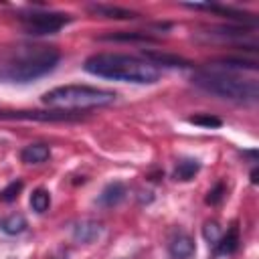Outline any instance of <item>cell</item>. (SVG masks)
<instances>
[{"label": "cell", "mask_w": 259, "mask_h": 259, "mask_svg": "<svg viewBox=\"0 0 259 259\" xmlns=\"http://www.w3.org/2000/svg\"><path fill=\"white\" fill-rule=\"evenodd\" d=\"M83 69L95 77H105L113 81L152 85L160 79V69L148 63L146 59H138L132 55L119 53H97L85 59Z\"/></svg>", "instance_id": "6da1fadb"}, {"label": "cell", "mask_w": 259, "mask_h": 259, "mask_svg": "<svg viewBox=\"0 0 259 259\" xmlns=\"http://www.w3.org/2000/svg\"><path fill=\"white\" fill-rule=\"evenodd\" d=\"M61 59L53 47H18L0 61V79L28 83L51 73Z\"/></svg>", "instance_id": "7a4b0ae2"}, {"label": "cell", "mask_w": 259, "mask_h": 259, "mask_svg": "<svg viewBox=\"0 0 259 259\" xmlns=\"http://www.w3.org/2000/svg\"><path fill=\"white\" fill-rule=\"evenodd\" d=\"M192 83L212 95H219L231 101L249 103V101H257L259 97V85L255 79H241L227 71L200 69L192 75Z\"/></svg>", "instance_id": "3957f363"}, {"label": "cell", "mask_w": 259, "mask_h": 259, "mask_svg": "<svg viewBox=\"0 0 259 259\" xmlns=\"http://www.w3.org/2000/svg\"><path fill=\"white\" fill-rule=\"evenodd\" d=\"M115 93L107 89H97L89 85H61L47 91L40 101L49 107L71 111V109H89V107H103L115 101Z\"/></svg>", "instance_id": "277c9868"}, {"label": "cell", "mask_w": 259, "mask_h": 259, "mask_svg": "<svg viewBox=\"0 0 259 259\" xmlns=\"http://www.w3.org/2000/svg\"><path fill=\"white\" fill-rule=\"evenodd\" d=\"M18 20L22 22V26L28 34H53V32L61 30L65 24H69L71 16L61 14V12L32 10V12H26V14H18Z\"/></svg>", "instance_id": "5b68a950"}, {"label": "cell", "mask_w": 259, "mask_h": 259, "mask_svg": "<svg viewBox=\"0 0 259 259\" xmlns=\"http://www.w3.org/2000/svg\"><path fill=\"white\" fill-rule=\"evenodd\" d=\"M81 113L75 111H63V109H53V111H38V109H18V111H0V119H34V121H75L79 119Z\"/></svg>", "instance_id": "8992f818"}, {"label": "cell", "mask_w": 259, "mask_h": 259, "mask_svg": "<svg viewBox=\"0 0 259 259\" xmlns=\"http://www.w3.org/2000/svg\"><path fill=\"white\" fill-rule=\"evenodd\" d=\"M186 8H192V10H208V12H217L229 20H235V22H241V24H249V26H255L257 18L255 14H249L245 10H237V8H231V6H221V4H184Z\"/></svg>", "instance_id": "52a82bcc"}, {"label": "cell", "mask_w": 259, "mask_h": 259, "mask_svg": "<svg viewBox=\"0 0 259 259\" xmlns=\"http://www.w3.org/2000/svg\"><path fill=\"white\" fill-rule=\"evenodd\" d=\"M194 241L186 233H176L168 243V253L172 259H192L194 257Z\"/></svg>", "instance_id": "ba28073f"}, {"label": "cell", "mask_w": 259, "mask_h": 259, "mask_svg": "<svg viewBox=\"0 0 259 259\" xmlns=\"http://www.w3.org/2000/svg\"><path fill=\"white\" fill-rule=\"evenodd\" d=\"M125 194H127V190H125V184H123V182H109V184L101 190L97 202H99V206H103V208H113V206H117V204L125 198Z\"/></svg>", "instance_id": "9c48e42d"}, {"label": "cell", "mask_w": 259, "mask_h": 259, "mask_svg": "<svg viewBox=\"0 0 259 259\" xmlns=\"http://www.w3.org/2000/svg\"><path fill=\"white\" fill-rule=\"evenodd\" d=\"M87 10L95 16H103V18H115V20H132L138 14L134 10L127 8H119V6H111V4H89Z\"/></svg>", "instance_id": "30bf717a"}, {"label": "cell", "mask_w": 259, "mask_h": 259, "mask_svg": "<svg viewBox=\"0 0 259 259\" xmlns=\"http://www.w3.org/2000/svg\"><path fill=\"white\" fill-rule=\"evenodd\" d=\"M101 235V225L97 221H81L73 227V239L77 243H93Z\"/></svg>", "instance_id": "8fae6325"}, {"label": "cell", "mask_w": 259, "mask_h": 259, "mask_svg": "<svg viewBox=\"0 0 259 259\" xmlns=\"http://www.w3.org/2000/svg\"><path fill=\"white\" fill-rule=\"evenodd\" d=\"M210 69H217V71H257V61H247V59H239V57H225V59H219L210 65Z\"/></svg>", "instance_id": "7c38bea8"}, {"label": "cell", "mask_w": 259, "mask_h": 259, "mask_svg": "<svg viewBox=\"0 0 259 259\" xmlns=\"http://www.w3.org/2000/svg\"><path fill=\"white\" fill-rule=\"evenodd\" d=\"M144 57L148 63L156 65H164V67H190L192 63L178 57V55H170V53H156V51H144Z\"/></svg>", "instance_id": "4fadbf2b"}, {"label": "cell", "mask_w": 259, "mask_h": 259, "mask_svg": "<svg viewBox=\"0 0 259 259\" xmlns=\"http://www.w3.org/2000/svg\"><path fill=\"white\" fill-rule=\"evenodd\" d=\"M51 156V148L47 144H28L20 150V160L24 164H42Z\"/></svg>", "instance_id": "5bb4252c"}, {"label": "cell", "mask_w": 259, "mask_h": 259, "mask_svg": "<svg viewBox=\"0 0 259 259\" xmlns=\"http://www.w3.org/2000/svg\"><path fill=\"white\" fill-rule=\"evenodd\" d=\"M212 247H214V251H212L214 257H219V255H231L233 251H237V247H239V231H237V227L229 229L227 235H221V239Z\"/></svg>", "instance_id": "9a60e30c"}, {"label": "cell", "mask_w": 259, "mask_h": 259, "mask_svg": "<svg viewBox=\"0 0 259 259\" xmlns=\"http://www.w3.org/2000/svg\"><path fill=\"white\" fill-rule=\"evenodd\" d=\"M200 170V164H198V160H180L178 164H176V168H174V180H180V182H188V180H192L194 176H196V172Z\"/></svg>", "instance_id": "2e32d148"}, {"label": "cell", "mask_w": 259, "mask_h": 259, "mask_svg": "<svg viewBox=\"0 0 259 259\" xmlns=\"http://www.w3.org/2000/svg\"><path fill=\"white\" fill-rule=\"evenodd\" d=\"M101 40H121V42H156V38L148 32H138V30H132V32H111V34H105L101 36Z\"/></svg>", "instance_id": "e0dca14e"}, {"label": "cell", "mask_w": 259, "mask_h": 259, "mask_svg": "<svg viewBox=\"0 0 259 259\" xmlns=\"http://www.w3.org/2000/svg\"><path fill=\"white\" fill-rule=\"evenodd\" d=\"M0 231L6 235H20L22 231H26V219L18 212L8 214L0 221Z\"/></svg>", "instance_id": "ac0fdd59"}, {"label": "cell", "mask_w": 259, "mask_h": 259, "mask_svg": "<svg viewBox=\"0 0 259 259\" xmlns=\"http://www.w3.org/2000/svg\"><path fill=\"white\" fill-rule=\"evenodd\" d=\"M51 206V194L45 190V188H36L32 194H30V208L38 214H42L45 210H49Z\"/></svg>", "instance_id": "d6986e66"}, {"label": "cell", "mask_w": 259, "mask_h": 259, "mask_svg": "<svg viewBox=\"0 0 259 259\" xmlns=\"http://www.w3.org/2000/svg\"><path fill=\"white\" fill-rule=\"evenodd\" d=\"M188 121L194 123V125H200V127H221V125H223V119H221V117H214V115H210V113L190 115Z\"/></svg>", "instance_id": "ffe728a7"}, {"label": "cell", "mask_w": 259, "mask_h": 259, "mask_svg": "<svg viewBox=\"0 0 259 259\" xmlns=\"http://www.w3.org/2000/svg\"><path fill=\"white\" fill-rule=\"evenodd\" d=\"M22 188H24V182H22V180L10 182V184L0 192V200H2V202H12V200H16V196L20 194Z\"/></svg>", "instance_id": "44dd1931"}, {"label": "cell", "mask_w": 259, "mask_h": 259, "mask_svg": "<svg viewBox=\"0 0 259 259\" xmlns=\"http://www.w3.org/2000/svg\"><path fill=\"white\" fill-rule=\"evenodd\" d=\"M202 237H204L210 245H214V243L221 239V227H219V223H217V221H206L204 227H202Z\"/></svg>", "instance_id": "7402d4cb"}, {"label": "cell", "mask_w": 259, "mask_h": 259, "mask_svg": "<svg viewBox=\"0 0 259 259\" xmlns=\"http://www.w3.org/2000/svg\"><path fill=\"white\" fill-rule=\"evenodd\" d=\"M223 196H225V184L223 182H219L208 194H206V204H219L221 200H223Z\"/></svg>", "instance_id": "603a6c76"}, {"label": "cell", "mask_w": 259, "mask_h": 259, "mask_svg": "<svg viewBox=\"0 0 259 259\" xmlns=\"http://www.w3.org/2000/svg\"><path fill=\"white\" fill-rule=\"evenodd\" d=\"M251 182H253V184L257 182V168H253V172H251Z\"/></svg>", "instance_id": "cb8c5ba5"}]
</instances>
